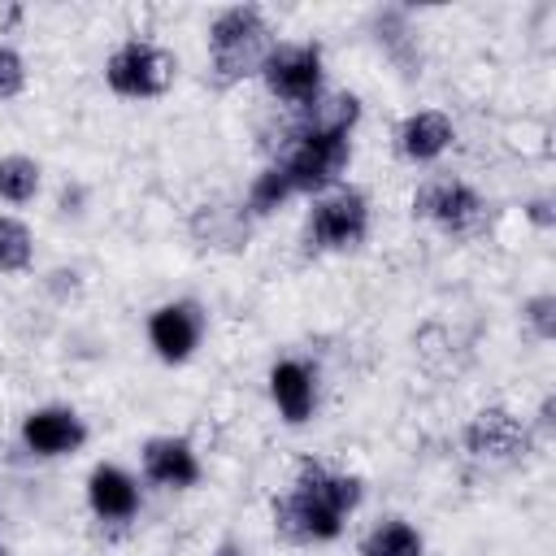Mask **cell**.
Instances as JSON below:
<instances>
[{
	"label": "cell",
	"mask_w": 556,
	"mask_h": 556,
	"mask_svg": "<svg viewBox=\"0 0 556 556\" xmlns=\"http://www.w3.org/2000/svg\"><path fill=\"white\" fill-rule=\"evenodd\" d=\"M43 187V165L26 152H4L0 156V204H30Z\"/></svg>",
	"instance_id": "19"
},
{
	"label": "cell",
	"mask_w": 556,
	"mask_h": 556,
	"mask_svg": "<svg viewBox=\"0 0 556 556\" xmlns=\"http://www.w3.org/2000/svg\"><path fill=\"white\" fill-rule=\"evenodd\" d=\"M261 87L282 113L313 104L326 91V48L317 39H278L261 65Z\"/></svg>",
	"instance_id": "5"
},
{
	"label": "cell",
	"mask_w": 556,
	"mask_h": 556,
	"mask_svg": "<svg viewBox=\"0 0 556 556\" xmlns=\"http://www.w3.org/2000/svg\"><path fill=\"white\" fill-rule=\"evenodd\" d=\"M287 187L295 195H321L339 182H348V165H352V135H317V130H300L282 117L274 143H269V156Z\"/></svg>",
	"instance_id": "2"
},
{
	"label": "cell",
	"mask_w": 556,
	"mask_h": 556,
	"mask_svg": "<svg viewBox=\"0 0 556 556\" xmlns=\"http://www.w3.org/2000/svg\"><path fill=\"white\" fill-rule=\"evenodd\" d=\"M269 517H274V534L291 547H317V543H334L343 530H348V517L339 508H330L326 500H317L313 491L304 486H287L282 495H274L269 504Z\"/></svg>",
	"instance_id": "8"
},
{
	"label": "cell",
	"mask_w": 556,
	"mask_h": 556,
	"mask_svg": "<svg viewBox=\"0 0 556 556\" xmlns=\"http://www.w3.org/2000/svg\"><path fill=\"white\" fill-rule=\"evenodd\" d=\"M356 552L361 556H426V534L404 517H378L361 534Z\"/></svg>",
	"instance_id": "18"
},
{
	"label": "cell",
	"mask_w": 556,
	"mask_h": 556,
	"mask_svg": "<svg viewBox=\"0 0 556 556\" xmlns=\"http://www.w3.org/2000/svg\"><path fill=\"white\" fill-rule=\"evenodd\" d=\"M143 334H148V348H152L156 361H165V365H187V361L200 352L204 334H208V313H204L200 300L178 295V300H165V304H156V308L148 313Z\"/></svg>",
	"instance_id": "9"
},
{
	"label": "cell",
	"mask_w": 556,
	"mask_h": 556,
	"mask_svg": "<svg viewBox=\"0 0 556 556\" xmlns=\"http://www.w3.org/2000/svg\"><path fill=\"white\" fill-rule=\"evenodd\" d=\"M174 78H178V56L143 35L122 39L104 56V83L122 100H161L174 87Z\"/></svg>",
	"instance_id": "6"
},
{
	"label": "cell",
	"mask_w": 556,
	"mask_h": 556,
	"mask_svg": "<svg viewBox=\"0 0 556 556\" xmlns=\"http://www.w3.org/2000/svg\"><path fill=\"white\" fill-rule=\"evenodd\" d=\"M139 473H143L148 486L191 491L204 478V460H200L191 439H182V434H152L139 447Z\"/></svg>",
	"instance_id": "11"
},
{
	"label": "cell",
	"mask_w": 556,
	"mask_h": 556,
	"mask_svg": "<svg viewBox=\"0 0 556 556\" xmlns=\"http://www.w3.org/2000/svg\"><path fill=\"white\" fill-rule=\"evenodd\" d=\"M534 430L526 417H517L513 408L504 404H486L478 408L465 430H460V447L469 452V460L478 465H491V469H508V465H521L530 452H534Z\"/></svg>",
	"instance_id": "7"
},
{
	"label": "cell",
	"mask_w": 556,
	"mask_h": 556,
	"mask_svg": "<svg viewBox=\"0 0 556 556\" xmlns=\"http://www.w3.org/2000/svg\"><path fill=\"white\" fill-rule=\"evenodd\" d=\"M291 482L304 486V491H313L317 500H326V504L339 508L343 517H352V513L365 504V478L352 473V469H339V465H330V460H321V456H304V460L295 465Z\"/></svg>",
	"instance_id": "16"
},
{
	"label": "cell",
	"mask_w": 556,
	"mask_h": 556,
	"mask_svg": "<svg viewBox=\"0 0 556 556\" xmlns=\"http://www.w3.org/2000/svg\"><path fill=\"white\" fill-rule=\"evenodd\" d=\"M213 556H248V547H243V543H239V539H222V543H217V552H213Z\"/></svg>",
	"instance_id": "25"
},
{
	"label": "cell",
	"mask_w": 556,
	"mask_h": 556,
	"mask_svg": "<svg viewBox=\"0 0 556 556\" xmlns=\"http://www.w3.org/2000/svg\"><path fill=\"white\" fill-rule=\"evenodd\" d=\"M252 226H256V222H252V213L243 208V195H239V200L213 195V200L195 204V208H191V222H187L191 239H195L200 248H213V252H239V248H248Z\"/></svg>",
	"instance_id": "15"
},
{
	"label": "cell",
	"mask_w": 556,
	"mask_h": 556,
	"mask_svg": "<svg viewBox=\"0 0 556 556\" xmlns=\"http://www.w3.org/2000/svg\"><path fill=\"white\" fill-rule=\"evenodd\" d=\"M369 222H374L369 195L356 182H339V187H330V191H321V195L308 200L304 230H300L304 252H313V256L356 252L369 239Z\"/></svg>",
	"instance_id": "3"
},
{
	"label": "cell",
	"mask_w": 556,
	"mask_h": 556,
	"mask_svg": "<svg viewBox=\"0 0 556 556\" xmlns=\"http://www.w3.org/2000/svg\"><path fill=\"white\" fill-rule=\"evenodd\" d=\"M526 217L539 226V230H552V195H534L526 204Z\"/></svg>",
	"instance_id": "24"
},
{
	"label": "cell",
	"mask_w": 556,
	"mask_h": 556,
	"mask_svg": "<svg viewBox=\"0 0 556 556\" xmlns=\"http://www.w3.org/2000/svg\"><path fill=\"white\" fill-rule=\"evenodd\" d=\"M521 321H526V330H530L539 343H552V339H556V295H552V291L530 295V300L521 304Z\"/></svg>",
	"instance_id": "22"
},
{
	"label": "cell",
	"mask_w": 556,
	"mask_h": 556,
	"mask_svg": "<svg viewBox=\"0 0 556 556\" xmlns=\"http://www.w3.org/2000/svg\"><path fill=\"white\" fill-rule=\"evenodd\" d=\"M26 56L13 43H0V100H17L26 91Z\"/></svg>",
	"instance_id": "23"
},
{
	"label": "cell",
	"mask_w": 556,
	"mask_h": 556,
	"mask_svg": "<svg viewBox=\"0 0 556 556\" xmlns=\"http://www.w3.org/2000/svg\"><path fill=\"white\" fill-rule=\"evenodd\" d=\"M408 208H413L417 222L434 226L447 239H478L491 226V200L473 182H465L456 174H430V178H421L413 187Z\"/></svg>",
	"instance_id": "4"
},
{
	"label": "cell",
	"mask_w": 556,
	"mask_h": 556,
	"mask_svg": "<svg viewBox=\"0 0 556 556\" xmlns=\"http://www.w3.org/2000/svg\"><path fill=\"white\" fill-rule=\"evenodd\" d=\"M291 200H295V191L287 187V178H282V169H278L274 161H265V165L252 174L248 191H243V208L252 213V222L274 217V213H278V208H287Z\"/></svg>",
	"instance_id": "20"
},
{
	"label": "cell",
	"mask_w": 556,
	"mask_h": 556,
	"mask_svg": "<svg viewBox=\"0 0 556 556\" xmlns=\"http://www.w3.org/2000/svg\"><path fill=\"white\" fill-rule=\"evenodd\" d=\"M22 447L39 460H61V456H74L87 447V421L78 408L70 404H39L22 417Z\"/></svg>",
	"instance_id": "10"
},
{
	"label": "cell",
	"mask_w": 556,
	"mask_h": 556,
	"mask_svg": "<svg viewBox=\"0 0 556 556\" xmlns=\"http://www.w3.org/2000/svg\"><path fill=\"white\" fill-rule=\"evenodd\" d=\"M291 126L300 130H317V135H352L361 126V96L356 91H321L313 104L282 113Z\"/></svg>",
	"instance_id": "17"
},
{
	"label": "cell",
	"mask_w": 556,
	"mask_h": 556,
	"mask_svg": "<svg viewBox=\"0 0 556 556\" xmlns=\"http://www.w3.org/2000/svg\"><path fill=\"white\" fill-rule=\"evenodd\" d=\"M30 261H35V235H30V226L22 217H13V213H0V278L30 269Z\"/></svg>",
	"instance_id": "21"
},
{
	"label": "cell",
	"mask_w": 556,
	"mask_h": 556,
	"mask_svg": "<svg viewBox=\"0 0 556 556\" xmlns=\"http://www.w3.org/2000/svg\"><path fill=\"white\" fill-rule=\"evenodd\" d=\"M278 43L261 4H226L208 22V78L217 91L261 78L269 48Z\"/></svg>",
	"instance_id": "1"
},
{
	"label": "cell",
	"mask_w": 556,
	"mask_h": 556,
	"mask_svg": "<svg viewBox=\"0 0 556 556\" xmlns=\"http://www.w3.org/2000/svg\"><path fill=\"white\" fill-rule=\"evenodd\" d=\"M452 143H456V122L443 109H413L391 130V148L408 165H434Z\"/></svg>",
	"instance_id": "14"
},
{
	"label": "cell",
	"mask_w": 556,
	"mask_h": 556,
	"mask_svg": "<svg viewBox=\"0 0 556 556\" xmlns=\"http://www.w3.org/2000/svg\"><path fill=\"white\" fill-rule=\"evenodd\" d=\"M0 556H9V552H4V547H0Z\"/></svg>",
	"instance_id": "26"
},
{
	"label": "cell",
	"mask_w": 556,
	"mask_h": 556,
	"mask_svg": "<svg viewBox=\"0 0 556 556\" xmlns=\"http://www.w3.org/2000/svg\"><path fill=\"white\" fill-rule=\"evenodd\" d=\"M87 508L104 526H130L139 517V508H143L139 478L117 460H100L87 473Z\"/></svg>",
	"instance_id": "13"
},
{
	"label": "cell",
	"mask_w": 556,
	"mask_h": 556,
	"mask_svg": "<svg viewBox=\"0 0 556 556\" xmlns=\"http://www.w3.org/2000/svg\"><path fill=\"white\" fill-rule=\"evenodd\" d=\"M265 387H269V404L278 408V417L287 426H304L313 421L317 404H321V378H317V365H308L304 356H278L265 374Z\"/></svg>",
	"instance_id": "12"
}]
</instances>
